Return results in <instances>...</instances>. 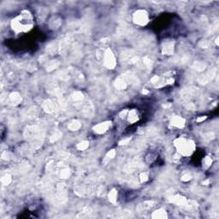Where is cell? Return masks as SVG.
Returning <instances> with one entry per match:
<instances>
[{"label": "cell", "instance_id": "cell-22", "mask_svg": "<svg viewBox=\"0 0 219 219\" xmlns=\"http://www.w3.org/2000/svg\"><path fill=\"white\" fill-rule=\"evenodd\" d=\"M192 175L190 174V173H186L184 176H181V181H188L192 179Z\"/></svg>", "mask_w": 219, "mask_h": 219}, {"label": "cell", "instance_id": "cell-15", "mask_svg": "<svg viewBox=\"0 0 219 219\" xmlns=\"http://www.w3.org/2000/svg\"><path fill=\"white\" fill-rule=\"evenodd\" d=\"M43 108L44 110H45L46 112H48V113H52V112L54 111L55 105H54V104L52 103V101L47 100L46 102H45V104H44Z\"/></svg>", "mask_w": 219, "mask_h": 219}, {"label": "cell", "instance_id": "cell-20", "mask_svg": "<svg viewBox=\"0 0 219 219\" xmlns=\"http://www.w3.org/2000/svg\"><path fill=\"white\" fill-rule=\"evenodd\" d=\"M73 99L75 101H82L84 99V95L82 92H75L73 94Z\"/></svg>", "mask_w": 219, "mask_h": 219}, {"label": "cell", "instance_id": "cell-17", "mask_svg": "<svg viewBox=\"0 0 219 219\" xmlns=\"http://www.w3.org/2000/svg\"><path fill=\"white\" fill-rule=\"evenodd\" d=\"M88 146H89V142L84 141L78 143L77 146H76V148H77L79 151H85L88 148Z\"/></svg>", "mask_w": 219, "mask_h": 219}, {"label": "cell", "instance_id": "cell-18", "mask_svg": "<svg viewBox=\"0 0 219 219\" xmlns=\"http://www.w3.org/2000/svg\"><path fill=\"white\" fill-rule=\"evenodd\" d=\"M1 181H2V183L5 185V186H8V185L11 182V181H12L11 176H10L9 174H5V176H2Z\"/></svg>", "mask_w": 219, "mask_h": 219}, {"label": "cell", "instance_id": "cell-21", "mask_svg": "<svg viewBox=\"0 0 219 219\" xmlns=\"http://www.w3.org/2000/svg\"><path fill=\"white\" fill-rule=\"evenodd\" d=\"M139 178H140V180H141V182H146V181L149 180V175L146 172H142V173H141Z\"/></svg>", "mask_w": 219, "mask_h": 219}, {"label": "cell", "instance_id": "cell-13", "mask_svg": "<svg viewBox=\"0 0 219 219\" xmlns=\"http://www.w3.org/2000/svg\"><path fill=\"white\" fill-rule=\"evenodd\" d=\"M118 197V192L116 188H112L108 193V199L111 203H116Z\"/></svg>", "mask_w": 219, "mask_h": 219}, {"label": "cell", "instance_id": "cell-24", "mask_svg": "<svg viewBox=\"0 0 219 219\" xmlns=\"http://www.w3.org/2000/svg\"><path fill=\"white\" fill-rule=\"evenodd\" d=\"M205 119H206V116H204V117H199V118H198L197 119V122H203V121L205 120Z\"/></svg>", "mask_w": 219, "mask_h": 219}, {"label": "cell", "instance_id": "cell-11", "mask_svg": "<svg viewBox=\"0 0 219 219\" xmlns=\"http://www.w3.org/2000/svg\"><path fill=\"white\" fill-rule=\"evenodd\" d=\"M162 52L163 54L170 56L171 55L173 52H174V43L171 41H167L163 44V48H162Z\"/></svg>", "mask_w": 219, "mask_h": 219}, {"label": "cell", "instance_id": "cell-4", "mask_svg": "<svg viewBox=\"0 0 219 219\" xmlns=\"http://www.w3.org/2000/svg\"><path fill=\"white\" fill-rule=\"evenodd\" d=\"M102 57H103L104 65L108 69H114L116 68V58L111 49H110V48L106 49L104 52V55Z\"/></svg>", "mask_w": 219, "mask_h": 219}, {"label": "cell", "instance_id": "cell-5", "mask_svg": "<svg viewBox=\"0 0 219 219\" xmlns=\"http://www.w3.org/2000/svg\"><path fill=\"white\" fill-rule=\"evenodd\" d=\"M111 122H110V121L102 122H99L98 124L93 126V131L97 134H103L107 132L109 129L111 128Z\"/></svg>", "mask_w": 219, "mask_h": 219}, {"label": "cell", "instance_id": "cell-2", "mask_svg": "<svg viewBox=\"0 0 219 219\" xmlns=\"http://www.w3.org/2000/svg\"><path fill=\"white\" fill-rule=\"evenodd\" d=\"M174 146L177 152L183 157H190L196 148L194 141L184 136L176 138L174 141Z\"/></svg>", "mask_w": 219, "mask_h": 219}, {"label": "cell", "instance_id": "cell-19", "mask_svg": "<svg viewBox=\"0 0 219 219\" xmlns=\"http://www.w3.org/2000/svg\"><path fill=\"white\" fill-rule=\"evenodd\" d=\"M116 150H114V149H112V150L109 151L107 152V154L105 155V158H104V162H107L109 160H111V159H114L115 158V156H116Z\"/></svg>", "mask_w": 219, "mask_h": 219}, {"label": "cell", "instance_id": "cell-3", "mask_svg": "<svg viewBox=\"0 0 219 219\" xmlns=\"http://www.w3.org/2000/svg\"><path fill=\"white\" fill-rule=\"evenodd\" d=\"M133 22L140 27L146 26L150 22V16L146 9H139L135 10L133 14Z\"/></svg>", "mask_w": 219, "mask_h": 219}, {"label": "cell", "instance_id": "cell-14", "mask_svg": "<svg viewBox=\"0 0 219 219\" xmlns=\"http://www.w3.org/2000/svg\"><path fill=\"white\" fill-rule=\"evenodd\" d=\"M116 87L119 90H123L127 87V82L123 78L119 77L116 81Z\"/></svg>", "mask_w": 219, "mask_h": 219}, {"label": "cell", "instance_id": "cell-12", "mask_svg": "<svg viewBox=\"0 0 219 219\" xmlns=\"http://www.w3.org/2000/svg\"><path fill=\"white\" fill-rule=\"evenodd\" d=\"M81 127H82V124L77 120H72L68 125V129L71 131H77L81 129Z\"/></svg>", "mask_w": 219, "mask_h": 219}, {"label": "cell", "instance_id": "cell-6", "mask_svg": "<svg viewBox=\"0 0 219 219\" xmlns=\"http://www.w3.org/2000/svg\"><path fill=\"white\" fill-rule=\"evenodd\" d=\"M170 201L176 204L177 206H189V200L184 196L181 195V194H176L174 196H171L170 199Z\"/></svg>", "mask_w": 219, "mask_h": 219}, {"label": "cell", "instance_id": "cell-7", "mask_svg": "<svg viewBox=\"0 0 219 219\" xmlns=\"http://www.w3.org/2000/svg\"><path fill=\"white\" fill-rule=\"evenodd\" d=\"M170 124L177 129H182L184 128L186 124V120L183 117L180 116H174L170 120Z\"/></svg>", "mask_w": 219, "mask_h": 219}, {"label": "cell", "instance_id": "cell-9", "mask_svg": "<svg viewBox=\"0 0 219 219\" xmlns=\"http://www.w3.org/2000/svg\"><path fill=\"white\" fill-rule=\"evenodd\" d=\"M139 118H140V116H139V113H138L137 110L133 109V110L129 111L128 116H127V120H128L129 123L133 124V123L137 122Z\"/></svg>", "mask_w": 219, "mask_h": 219}, {"label": "cell", "instance_id": "cell-16", "mask_svg": "<svg viewBox=\"0 0 219 219\" xmlns=\"http://www.w3.org/2000/svg\"><path fill=\"white\" fill-rule=\"evenodd\" d=\"M212 162H213V160H212V159L210 158V156H206L202 160V165H203L204 169H208V168H210L211 166Z\"/></svg>", "mask_w": 219, "mask_h": 219}, {"label": "cell", "instance_id": "cell-1", "mask_svg": "<svg viewBox=\"0 0 219 219\" xmlns=\"http://www.w3.org/2000/svg\"><path fill=\"white\" fill-rule=\"evenodd\" d=\"M35 21L34 16L29 10L25 9L16 17H14L10 22L11 29L16 34H25L34 27Z\"/></svg>", "mask_w": 219, "mask_h": 219}, {"label": "cell", "instance_id": "cell-10", "mask_svg": "<svg viewBox=\"0 0 219 219\" xmlns=\"http://www.w3.org/2000/svg\"><path fill=\"white\" fill-rule=\"evenodd\" d=\"M9 103L13 105H17L22 102V96L20 93H18L16 92H14L12 93H10L9 96Z\"/></svg>", "mask_w": 219, "mask_h": 219}, {"label": "cell", "instance_id": "cell-23", "mask_svg": "<svg viewBox=\"0 0 219 219\" xmlns=\"http://www.w3.org/2000/svg\"><path fill=\"white\" fill-rule=\"evenodd\" d=\"M128 113H129V111L128 110H123L122 111L120 112V114H119V116H120L121 118H127V116H128Z\"/></svg>", "mask_w": 219, "mask_h": 219}, {"label": "cell", "instance_id": "cell-8", "mask_svg": "<svg viewBox=\"0 0 219 219\" xmlns=\"http://www.w3.org/2000/svg\"><path fill=\"white\" fill-rule=\"evenodd\" d=\"M151 217L154 219H166L168 218V213L166 210L163 208H159L158 210H154L151 215Z\"/></svg>", "mask_w": 219, "mask_h": 219}]
</instances>
